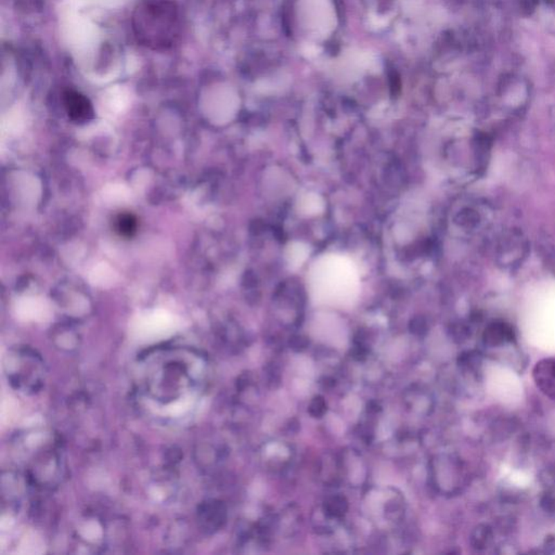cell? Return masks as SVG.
Returning <instances> with one entry per match:
<instances>
[{"label":"cell","mask_w":555,"mask_h":555,"mask_svg":"<svg viewBox=\"0 0 555 555\" xmlns=\"http://www.w3.org/2000/svg\"><path fill=\"white\" fill-rule=\"evenodd\" d=\"M149 374L147 397L164 417H181L198 398L203 365L197 356L166 354Z\"/></svg>","instance_id":"1"},{"label":"cell","mask_w":555,"mask_h":555,"mask_svg":"<svg viewBox=\"0 0 555 555\" xmlns=\"http://www.w3.org/2000/svg\"><path fill=\"white\" fill-rule=\"evenodd\" d=\"M131 24L141 46L151 51H168L181 36V10L174 0H141Z\"/></svg>","instance_id":"2"},{"label":"cell","mask_w":555,"mask_h":555,"mask_svg":"<svg viewBox=\"0 0 555 555\" xmlns=\"http://www.w3.org/2000/svg\"><path fill=\"white\" fill-rule=\"evenodd\" d=\"M63 102L69 118L75 123H87L95 116L93 104L83 93L75 91H64Z\"/></svg>","instance_id":"3"},{"label":"cell","mask_w":555,"mask_h":555,"mask_svg":"<svg viewBox=\"0 0 555 555\" xmlns=\"http://www.w3.org/2000/svg\"><path fill=\"white\" fill-rule=\"evenodd\" d=\"M538 388L555 401V359H543L534 369Z\"/></svg>","instance_id":"4"},{"label":"cell","mask_w":555,"mask_h":555,"mask_svg":"<svg viewBox=\"0 0 555 555\" xmlns=\"http://www.w3.org/2000/svg\"><path fill=\"white\" fill-rule=\"evenodd\" d=\"M348 510V502L343 495H333L323 504V511L327 518L340 520L345 516Z\"/></svg>","instance_id":"5"},{"label":"cell","mask_w":555,"mask_h":555,"mask_svg":"<svg viewBox=\"0 0 555 555\" xmlns=\"http://www.w3.org/2000/svg\"><path fill=\"white\" fill-rule=\"evenodd\" d=\"M513 338V332L504 325H493L485 332V342L491 345H498L502 343L510 342Z\"/></svg>","instance_id":"6"},{"label":"cell","mask_w":555,"mask_h":555,"mask_svg":"<svg viewBox=\"0 0 555 555\" xmlns=\"http://www.w3.org/2000/svg\"><path fill=\"white\" fill-rule=\"evenodd\" d=\"M137 218L130 213L120 214L116 219V229L118 235L131 238L137 233Z\"/></svg>","instance_id":"7"},{"label":"cell","mask_w":555,"mask_h":555,"mask_svg":"<svg viewBox=\"0 0 555 555\" xmlns=\"http://www.w3.org/2000/svg\"><path fill=\"white\" fill-rule=\"evenodd\" d=\"M327 411H328V403L322 396H316L308 406V412L313 418H322Z\"/></svg>","instance_id":"8"},{"label":"cell","mask_w":555,"mask_h":555,"mask_svg":"<svg viewBox=\"0 0 555 555\" xmlns=\"http://www.w3.org/2000/svg\"><path fill=\"white\" fill-rule=\"evenodd\" d=\"M487 530L484 529L483 531H480V529L476 530V537L474 538V540H476L475 545L480 547V545H485L487 543Z\"/></svg>","instance_id":"9"}]
</instances>
